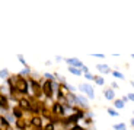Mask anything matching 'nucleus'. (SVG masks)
I'll return each instance as SVG.
<instances>
[{"mask_svg":"<svg viewBox=\"0 0 134 130\" xmlns=\"http://www.w3.org/2000/svg\"><path fill=\"white\" fill-rule=\"evenodd\" d=\"M9 85H10L12 92L19 91V92H22V94H28V91H29L28 81L25 79V77H22V76H16V77L9 79Z\"/></svg>","mask_w":134,"mask_h":130,"instance_id":"1","label":"nucleus"},{"mask_svg":"<svg viewBox=\"0 0 134 130\" xmlns=\"http://www.w3.org/2000/svg\"><path fill=\"white\" fill-rule=\"evenodd\" d=\"M80 88V91L83 92V94H86L88 97H89L90 99H93L95 98V92H93V88L90 85H88V83H83V85H80L79 86Z\"/></svg>","mask_w":134,"mask_h":130,"instance_id":"2","label":"nucleus"},{"mask_svg":"<svg viewBox=\"0 0 134 130\" xmlns=\"http://www.w3.org/2000/svg\"><path fill=\"white\" fill-rule=\"evenodd\" d=\"M41 89L44 91V94L47 95L48 98H51V97H53V81H47L44 85H42Z\"/></svg>","mask_w":134,"mask_h":130,"instance_id":"3","label":"nucleus"},{"mask_svg":"<svg viewBox=\"0 0 134 130\" xmlns=\"http://www.w3.org/2000/svg\"><path fill=\"white\" fill-rule=\"evenodd\" d=\"M66 63L67 64H70V67H83V63L79 60V58H66Z\"/></svg>","mask_w":134,"mask_h":130,"instance_id":"4","label":"nucleus"},{"mask_svg":"<svg viewBox=\"0 0 134 130\" xmlns=\"http://www.w3.org/2000/svg\"><path fill=\"white\" fill-rule=\"evenodd\" d=\"M53 111H54V112H58V114H66V110H64V107H63V105H61L60 102L54 104Z\"/></svg>","mask_w":134,"mask_h":130,"instance_id":"5","label":"nucleus"},{"mask_svg":"<svg viewBox=\"0 0 134 130\" xmlns=\"http://www.w3.org/2000/svg\"><path fill=\"white\" fill-rule=\"evenodd\" d=\"M31 124L35 126L36 129H41V126H42V120H41V117L35 116V117H34V118L31 120Z\"/></svg>","mask_w":134,"mask_h":130,"instance_id":"6","label":"nucleus"},{"mask_svg":"<svg viewBox=\"0 0 134 130\" xmlns=\"http://www.w3.org/2000/svg\"><path fill=\"white\" fill-rule=\"evenodd\" d=\"M7 105H9V104H7V97H5V95L3 94H0V108H7Z\"/></svg>","mask_w":134,"mask_h":130,"instance_id":"7","label":"nucleus"},{"mask_svg":"<svg viewBox=\"0 0 134 130\" xmlns=\"http://www.w3.org/2000/svg\"><path fill=\"white\" fill-rule=\"evenodd\" d=\"M103 95H105V98L107 99H114L115 98V92L112 89H105L103 91Z\"/></svg>","mask_w":134,"mask_h":130,"instance_id":"8","label":"nucleus"},{"mask_svg":"<svg viewBox=\"0 0 134 130\" xmlns=\"http://www.w3.org/2000/svg\"><path fill=\"white\" fill-rule=\"evenodd\" d=\"M96 69H98L99 72H102V73H109V72H111V69L108 67L107 64H98Z\"/></svg>","mask_w":134,"mask_h":130,"instance_id":"9","label":"nucleus"},{"mask_svg":"<svg viewBox=\"0 0 134 130\" xmlns=\"http://www.w3.org/2000/svg\"><path fill=\"white\" fill-rule=\"evenodd\" d=\"M19 102H21V107H22L23 110H31V105H29V101H28V99H21Z\"/></svg>","mask_w":134,"mask_h":130,"instance_id":"10","label":"nucleus"},{"mask_svg":"<svg viewBox=\"0 0 134 130\" xmlns=\"http://www.w3.org/2000/svg\"><path fill=\"white\" fill-rule=\"evenodd\" d=\"M67 101H69V104H76V101H77V97H74V95L70 92V94L67 95Z\"/></svg>","mask_w":134,"mask_h":130,"instance_id":"11","label":"nucleus"},{"mask_svg":"<svg viewBox=\"0 0 134 130\" xmlns=\"http://www.w3.org/2000/svg\"><path fill=\"white\" fill-rule=\"evenodd\" d=\"M31 85L34 86V89H35L36 95H41V88L38 86V83H36V81H31Z\"/></svg>","mask_w":134,"mask_h":130,"instance_id":"12","label":"nucleus"},{"mask_svg":"<svg viewBox=\"0 0 134 130\" xmlns=\"http://www.w3.org/2000/svg\"><path fill=\"white\" fill-rule=\"evenodd\" d=\"M13 117L15 118H18V120H21V118H22V111H21L19 108H15L13 110Z\"/></svg>","mask_w":134,"mask_h":130,"instance_id":"13","label":"nucleus"},{"mask_svg":"<svg viewBox=\"0 0 134 130\" xmlns=\"http://www.w3.org/2000/svg\"><path fill=\"white\" fill-rule=\"evenodd\" d=\"M93 81L96 82L99 86H102L103 83H105V81H103V77H102V76H93Z\"/></svg>","mask_w":134,"mask_h":130,"instance_id":"14","label":"nucleus"},{"mask_svg":"<svg viewBox=\"0 0 134 130\" xmlns=\"http://www.w3.org/2000/svg\"><path fill=\"white\" fill-rule=\"evenodd\" d=\"M69 72L73 73V75H77V76L82 75V70H80V69H76V67H69Z\"/></svg>","mask_w":134,"mask_h":130,"instance_id":"15","label":"nucleus"},{"mask_svg":"<svg viewBox=\"0 0 134 130\" xmlns=\"http://www.w3.org/2000/svg\"><path fill=\"white\" fill-rule=\"evenodd\" d=\"M0 123H2V126H3L5 129H9V121L6 120L5 117H0Z\"/></svg>","mask_w":134,"mask_h":130,"instance_id":"16","label":"nucleus"},{"mask_svg":"<svg viewBox=\"0 0 134 130\" xmlns=\"http://www.w3.org/2000/svg\"><path fill=\"white\" fill-rule=\"evenodd\" d=\"M125 127H127V126H125L124 123H118V124L114 126V129L115 130H125Z\"/></svg>","mask_w":134,"mask_h":130,"instance_id":"17","label":"nucleus"},{"mask_svg":"<svg viewBox=\"0 0 134 130\" xmlns=\"http://www.w3.org/2000/svg\"><path fill=\"white\" fill-rule=\"evenodd\" d=\"M7 76H9V72H7L6 69H3V70L0 72V77H2V79H5V77H7Z\"/></svg>","mask_w":134,"mask_h":130,"instance_id":"18","label":"nucleus"},{"mask_svg":"<svg viewBox=\"0 0 134 130\" xmlns=\"http://www.w3.org/2000/svg\"><path fill=\"white\" fill-rule=\"evenodd\" d=\"M115 108H124V102H122L121 99H118V101H115Z\"/></svg>","mask_w":134,"mask_h":130,"instance_id":"19","label":"nucleus"},{"mask_svg":"<svg viewBox=\"0 0 134 130\" xmlns=\"http://www.w3.org/2000/svg\"><path fill=\"white\" fill-rule=\"evenodd\" d=\"M112 75H114L115 77H118V79H124V75L120 73V72H112Z\"/></svg>","mask_w":134,"mask_h":130,"instance_id":"20","label":"nucleus"},{"mask_svg":"<svg viewBox=\"0 0 134 130\" xmlns=\"http://www.w3.org/2000/svg\"><path fill=\"white\" fill-rule=\"evenodd\" d=\"M108 112H109V116H112V117H117V116H118V112H117L115 110H112V108H109V110H108Z\"/></svg>","mask_w":134,"mask_h":130,"instance_id":"21","label":"nucleus"},{"mask_svg":"<svg viewBox=\"0 0 134 130\" xmlns=\"http://www.w3.org/2000/svg\"><path fill=\"white\" fill-rule=\"evenodd\" d=\"M18 58H19V62L22 63L23 66H25V67H28V64H26V63H25V60H23V57H22V56H18Z\"/></svg>","mask_w":134,"mask_h":130,"instance_id":"22","label":"nucleus"},{"mask_svg":"<svg viewBox=\"0 0 134 130\" xmlns=\"http://www.w3.org/2000/svg\"><path fill=\"white\" fill-rule=\"evenodd\" d=\"M45 130H54V126H53V123H50V124H47Z\"/></svg>","mask_w":134,"mask_h":130,"instance_id":"23","label":"nucleus"},{"mask_svg":"<svg viewBox=\"0 0 134 130\" xmlns=\"http://www.w3.org/2000/svg\"><path fill=\"white\" fill-rule=\"evenodd\" d=\"M85 76H86V79H93V76H92V75H90L89 72H88V73H85Z\"/></svg>","mask_w":134,"mask_h":130,"instance_id":"24","label":"nucleus"},{"mask_svg":"<svg viewBox=\"0 0 134 130\" xmlns=\"http://www.w3.org/2000/svg\"><path fill=\"white\" fill-rule=\"evenodd\" d=\"M26 73H29V67L23 69V70H22V73H21V75H26Z\"/></svg>","mask_w":134,"mask_h":130,"instance_id":"25","label":"nucleus"},{"mask_svg":"<svg viewBox=\"0 0 134 130\" xmlns=\"http://www.w3.org/2000/svg\"><path fill=\"white\" fill-rule=\"evenodd\" d=\"M72 130H83V129H82L80 126H77V124H76V126H74V127H73Z\"/></svg>","mask_w":134,"mask_h":130,"instance_id":"26","label":"nucleus"},{"mask_svg":"<svg viewBox=\"0 0 134 130\" xmlns=\"http://www.w3.org/2000/svg\"><path fill=\"white\" fill-rule=\"evenodd\" d=\"M127 99H131V101H133V99H134V95H133V94H128V97H127Z\"/></svg>","mask_w":134,"mask_h":130,"instance_id":"27","label":"nucleus"},{"mask_svg":"<svg viewBox=\"0 0 134 130\" xmlns=\"http://www.w3.org/2000/svg\"><path fill=\"white\" fill-rule=\"evenodd\" d=\"M45 77H48V79L53 81V75H50V73H45Z\"/></svg>","mask_w":134,"mask_h":130,"instance_id":"28","label":"nucleus"}]
</instances>
